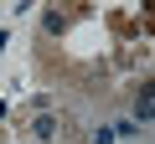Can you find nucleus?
Returning <instances> with one entry per match:
<instances>
[{"mask_svg": "<svg viewBox=\"0 0 155 144\" xmlns=\"http://www.w3.org/2000/svg\"><path fill=\"white\" fill-rule=\"evenodd\" d=\"M57 129H62V118H57V113H36V118H31V134H36V139H52Z\"/></svg>", "mask_w": 155, "mask_h": 144, "instance_id": "f257e3e1", "label": "nucleus"}, {"mask_svg": "<svg viewBox=\"0 0 155 144\" xmlns=\"http://www.w3.org/2000/svg\"><path fill=\"white\" fill-rule=\"evenodd\" d=\"M134 118H140V124L150 118V88H140V98H134Z\"/></svg>", "mask_w": 155, "mask_h": 144, "instance_id": "f03ea898", "label": "nucleus"}]
</instances>
